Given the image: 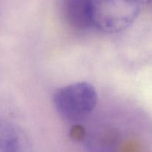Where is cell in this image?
Instances as JSON below:
<instances>
[{
	"mask_svg": "<svg viewBox=\"0 0 152 152\" xmlns=\"http://www.w3.org/2000/svg\"><path fill=\"white\" fill-rule=\"evenodd\" d=\"M98 93L93 85L81 81L58 89L53 96V104L59 116L68 122L84 120L93 112Z\"/></svg>",
	"mask_w": 152,
	"mask_h": 152,
	"instance_id": "6da1fadb",
	"label": "cell"
},
{
	"mask_svg": "<svg viewBox=\"0 0 152 152\" xmlns=\"http://www.w3.org/2000/svg\"><path fill=\"white\" fill-rule=\"evenodd\" d=\"M140 8L135 0H92L93 27L108 34L122 31L135 22Z\"/></svg>",
	"mask_w": 152,
	"mask_h": 152,
	"instance_id": "7a4b0ae2",
	"label": "cell"
},
{
	"mask_svg": "<svg viewBox=\"0 0 152 152\" xmlns=\"http://www.w3.org/2000/svg\"><path fill=\"white\" fill-rule=\"evenodd\" d=\"M63 10L67 23L76 30L93 27L92 0H63Z\"/></svg>",
	"mask_w": 152,
	"mask_h": 152,
	"instance_id": "3957f363",
	"label": "cell"
},
{
	"mask_svg": "<svg viewBox=\"0 0 152 152\" xmlns=\"http://www.w3.org/2000/svg\"><path fill=\"white\" fill-rule=\"evenodd\" d=\"M0 152H27L21 131L10 122L0 119Z\"/></svg>",
	"mask_w": 152,
	"mask_h": 152,
	"instance_id": "277c9868",
	"label": "cell"
},
{
	"mask_svg": "<svg viewBox=\"0 0 152 152\" xmlns=\"http://www.w3.org/2000/svg\"><path fill=\"white\" fill-rule=\"evenodd\" d=\"M72 137L77 140H83L86 137V132L84 129L79 126H75L72 130L71 133Z\"/></svg>",
	"mask_w": 152,
	"mask_h": 152,
	"instance_id": "5b68a950",
	"label": "cell"
},
{
	"mask_svg": "<svg viewBox=\"0 0 152 152\" xmlns=\"http://www.w3.org/2000/svg\"><path fill=\"white\" fill-rule=\"evenodd\" d=\"M135 1L138 2L140 5H145V4H152V0H135Z\"/></svg>",
	"mask_w": 152,
	"mask_h": 152,
	"instance_id": "8992f818",
	"label": "cell"
}]
</instances>
